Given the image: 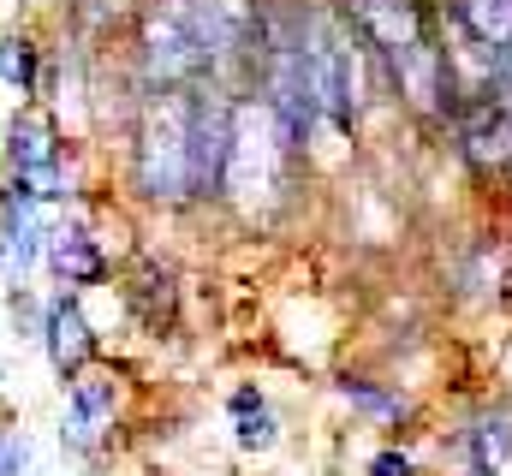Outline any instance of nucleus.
<instances>
[{
    "instance_id": "nucleus-2",
    "label": "nucleus",
    "mask_w": 512,
    "mask_h": 476,
    "mask_svg": "<svg viewBox=\"0 0 512 476\" xmlns=\"http://www.w3.org/2000/svg\"><path fill=\"white\" fill-rule=\"evenodd\" d=\"M310 185V161L292 143V131L274 119V108L239 84L233 96V137H227V173H221V209L245 233H280Z\"/></svg>"
},
{
    "instance_id": "nucleus-5",
    "label": "nucleus",
    "mask_w": 512,
    "mask_h": 476,
    "mask_svg": "<svg viewBox=\"0 0 512 476\" xmlns=\"http://www.w3.org/2000/svg\"><path fill=\"white\" fill-rule=\"evenodd\" d=\"M131 429V375L126 363L102 357L90 363L84 375H72L60 387V417H54V441H60V459L78 465L84 476H102L114 465L120 441Z\"/></svg>"
},
{
    "instance_id": "nucleus-21",
    "label": "nucleus",
    "mask_w": 512,
    "mask_h": 476,
    "mask_svg": "<svg viewBox=\"0 0 512 476\" xmlns=\"http://www.w3.org/2000/svg\"><path fill=\"white\" fill-rule=\"evenodd\" d=\"M155 476H167V471H155Z\"/></svg>"
},
{
    "instance_id": "nucleus-1",
    "label": "nucleus",
    "mask_w": 512,
    "mask_h": 476,
    "mask_svg": "<svg viewBox=\"0 0 512 476\" xmlns=\"http://www.w3.org/2000/svg\"><path fill=\"white\" fill-rule=\"evenodd\" d=\"M239 84L149 90L114 137L120 203L143 215H215Z\"/></svg>"
},
{
    "instance_id": "nucleus-8",
    "label": "nucleus",
    "mask_w": 512,
    "mask_h": 476,
    "mask_svg": "<svg viewBox=\"0 0 512 476\" xmlns=\"http://www.w3.org/2000/svg\"><path fill=\"white\" fill-rule=\"evenodd\" d=\"M36 352L42 363L54 369V381L66 387L72 375H84L90 363H102L108 346H102V334H96V322H90V298L84 292H42V328H36Z\"/></svg>"
},
{
    "instance_id": "nucleus-7",
    "label": "nucleus",
    "mask_w": 512,
    "mask_h": 476,
    "mask_svg": "<svg viewBox=\"0 0 512 476\" xmlns=\"http://www.w3.org/2000/svg\"><path fill=\"white\" fill-rule=\"evenodd\" d=\"M120 286V304H126L131 328L143 340H173L179 334V316H185V280H179V262L161 256V250H131L114 274Z\"/></svg>"
},
{
    "instance_id": "nucleus-9",
    "label": "nucleus",
    "mask_w": 512,
    "mask_h": 476,
    "mask_svg": "<svg viewBox=\"0 0 512 476\" xmlns=\"http://www.w3.org/2000/svg\"><path fill=\"white\" fill-rule=\"evenodd\" d=\"M328 393L346 405V417H358L364 429H376L387 441H405V435L417 429V417H423V405H417V393H411L405 381L370 375V369H340V375L328 381Z\"/></svg>"
},
{
    "instance_id": "nucleus-3",
    "label": "nucleus",
    "mask_w": 512,
    "mask_h": 476,
    "mask_svg": "<svg viewBox=\"0 0 512 476\" xmlns=\"http://www.w3.org/2000/svg\"><path fill=\"white\" fill-rule=\"evenodd\" d=\"M0 185L42 209H78L90 203V149L72 143L42 102H18L0 125Z\"/></svg>"
},
{
    "instance_id": "nucleus-12",
    "label": "nucleus",
    "mask_w": 512,
    "mask_h": 476,
    "mask_svg": "<svg viewBox=\"0 0 512 476\" xmlns=\"http://www.w3.org/2000/svg\"><path fill=\"white\" fill-rule=\"evenodd\" d=\"M453 459L459 471H477V476H507L512 471V399H483L477 411L459 417L453 429Z\"/></svg>"
},
{
    "instance_id": "nucleus-10",
    "label": "nucleus",
    "mask_w": 512,
    "mask_h": 476,
    "mask_svg": "<svg viewBox=\"0 0 512 476\" xmlns=\"http://www.w3.org/2000/svg\"><path fill=\"white\" fill-rule=\"evenodd\" d=\"M340 12L352 18V30L364 36V48L376 54V66L441 36V12L435 0H340Z\"/></svg>"
},
{
    "instance_id": "nucleus-11",
    "label": "nucleus",
    "mask_w": 512,
    "mask_h": 476,
    "mask_svg": "<svg viewBox=\"0 0 512 476\" xmlns=\"http://www.w3.org/2000/svg\"><path fill=\"white\" fill-rule=\"evenodd\" d=\"M54 209L30 203L24 191L0 185V292L6 286H36L42 274V244H48Z\"/></svg>"
},
{
    "instance_id": "nucleus-4",
    "label": "nucleus",
    "mask_w": 512,
    "mask_h": 476,
    "mask_svg": "<svg viewBox=\"0 0 512 476\" xmlns=\"http://www.w3.org/2000/svg\"><path fill=\"white\" fill-rule=\"evenodd\" d=\"M120 60L137 96L149 90H197V84H221L215 48L191 12V0H149L137 6L131 30L120 36Z\"/></svg>"
},
{
    "instance_id": "nucleus-6",
    "label": "nucleus",
    "mask_w": 512,
    "mask_h": 476,
    "mask_svg": "<svg viewBox=\"0 0 512 476\" xmlns=\"http://www.w3.org/2000/svg\"><path fill=\"white\" fill-rule=\"evenodd\" d=\"M42 274L54 292H96V286H114L120 274V256L108 250L102 238V209L96 197L78 203V209H54L48 221V244H42Z\"/></svg>"
},
{
    "instance_id": "nucleus-16",
    "label": "nucleus",
    "mask_w": 512,
    "mask_h": 476,
    "mask_svg": "<svg viewBox=\"0 0 512 476\" xmlns=\"http://www.w3.org/2000/svg\"><path fill=\"white\" fill-rule=\"evenodd\" d=\"M0 476H36V441L18 423H0Z\"/></svg>"
},
{
    "instance_id": "nucleus-13",
    "label": "nucleus",
    "mask_w": 512,
    "mask_h": 476,
    "mask_svg": "<svg viewBox=\"0 0 512 476\" xmlns=\"http://www.w3.org/2000/svg\"><path fill=\"white\" fill-rule=\"evenodd\" d=\"M227 441H233L239 459H274V453H280L286 417H280V405L268 399L262 381H239V387L227 393Z\"/></svg>"
},
{
    "instance_id": "nucleus-18",
    "label": "nucleus",
    "mask_w": 512,
    "mask_h": 476,
    "mask_svg": "<svg viewBox=\"0 0 512 476\" xmlns=\"http://www.w3.org/2000/svg\"><path fill=\"white\" fill-rule=\"evenodd\" d=\"M489 102L512 119V48L507 54H495V66H489Z\"/></svg>"
},
{
    "instance_id": "nucleus-20",
    "label": "nucleus",
    "mask_w": 512,
    "mask_h": 476,
    "mask_svg": "<svg viewBox=\"0 0 512 476\" xmlns=\"http://www.w3.org/2000/svg\"><path fill=\"white\" fill-rule=\"evenodd\" d=\"M453 476H477V471H453Z\"/></svg>"
},
{
    "instance_id": "nucleus-19",
    "label": "nucleus",
    "mask_w": 512,
    "mask_h": 476,
    "mask_svg": "<svg viewBox=\"0 0 512 476\" xmlns=\"http://www.w3.org/2000/svg\"><path fill=\"white\" fill-rule=\"evenodd\" d=\"M0 393H6V363H0Z\"/></svg>"
},
{
    "instance_id": "nucleus-14",
    "label": "nucleus",
    "mask_w": 512,
    "mask_h": 476,
    "mask_svg": "<svg viewBox=\"0 0 512 476\" xmlns=\"http://www.w3.org/2000/svg\"><path fill=\"white\" fill-rule=\"evenodd\" d=\"M441 30L477 54H507L512 48V0H435Z\"/></svg>"
},
{
    "instance_id": "nucleus-15",
    "label": "nucleus",
    "mask_w": 512,
    "mask_h": 476,
    "mask_svg": "<svg viewBox=\"0 0 512 476\" xmlns=\"http://www.w3.org/2000/svg\"><path fill=\"white\" fill-rule=\"evenodd\" d=\"M42 78H48V42L30 24L0 30V90L18 102H42Z\"/></svg>"
},
{
    "instance_id": "nucleus-17",
    "label": "nucleus",
    "mask_w": 512,
    "mask_h": 476,
    "mask_svg": "<svg viewBox=\"0 0 512 476\" xmlns=\"http://www.w3.org/2000/svg\"><path fill=\"white\" fill-rule=\"evenodd\" d=\"M364 476H423V459L411 441H382L370 459H364Z\"/></svg>"
}]
</instances>
